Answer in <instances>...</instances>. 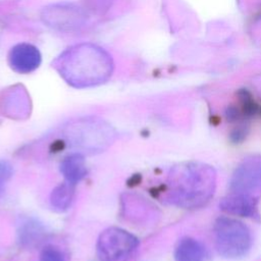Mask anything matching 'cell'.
I'll use <instances>...</instances> for the list:
<instances>
[{"label":"cell","instance_id":"1","mask_svg":"<svg viewBox=\"0 0 261 261\" xmlns=\"http://www.w3.org/2000/svg\"><path fill=\"white\" fill-rule=\"evenodd\" d=\"M169 197L173 204L186 209L204 206L216 188L214 168L202 162H186L172 168L169 178Z\"/></svg>","mask_w":261,"mask_h":261},{"label":"cell","instance_id":"2","mask_svg":"<svg viewBox=\"0 0 261 261\" xmlns=\"http://www.w3.org/2000/svg\"><path fill=\"white\" fill-rule=\"evenodd\" d=\"M216 250L226 259H239L246 256L253 245L250 228L241 220L229 217H218L214 223Z\"/></svg>","mask_w":261,"mask_h":261},{"label":"cell","instance_id":"3","mask_svg":"<svg viewBox=\"0 0 261 261\" xmlns=\"http://www.w3.org/2000/svg\"><path fill=\"white\" fill-rule=\"evenodd\" d=\"M65 137L72 147L94 152L106 148L113 141L114 132L103 121L87 119L68 126Z\"/></svg>","mask_w":261,"mask_h":261},{"label":"cell","instance_id":"4","mask_svg":"<svg viewBox=\"0 0 261 261\" xmlns=\"http://www.w3.org/2000/svg\"><path fill=\"white\" fill-rule=\"evenodd\" d=\"M137 248V238L117 227L104 230L97 243V253L101 261H126Z\"/></svg>","mask_w":261,"mask_h":261},{"label":"cell","instance_id":"5","mask_svg":"<svg viewBox=\"0 0 261 261\" xmlns=\"http://www.w3.org/2000/svg\"><path fill=\"white\" fill-rule=\"evenodd\" d=\"M229 187L232 192L252 194L261 189V155L244 159L234 169Z\"/></svg>","mask_w":261,"mask_h":261},{"label":"cell","instance_id":"6","mask_svg":"<svg viewBox=\"0 0 261 261\" xmlns=\"http://www.w3.org/2000/svg\"><path fill=\"white\" fill-rule=\"evenodd\" d=\"M219 206L224 212L233 216L246 218H257L259 216L257 198L249 193L231 192L222 198Z\"/></svg>","mask_w":261,"mask_h":261},{"label":"cell","instance_id":"7","mask_svg":"<svg viewBox=\"0 0 261 261\" xmlns=\"http://www.w3.org/2000/svg\"><path fill=\"white\" fill-rule=\"evenodd\" d=\"M9 64L18 73H30L37 69L41 63V54L32 44L21 43L15 45L9 52Z\"/></svg>","mask_w":261,"mask_h":261},{"label":"cell","instance_id":"8","mask_svg":"<svg viewBox=\"0 0 261 261\" xmlns=\"http://www.w3.org/2000/svg\"><path fill=\"white\" fill-rule=\"evenodd\" d=\"M174 260L209 261V252L200 241L193 238H184L175 247Z\"/></svg>","mask_w":261,"mask_h":261},{"label":"cell","instance_id":"9","mask_svg":"<svg viewBox=\"0 0 261 261\" xmlns=\"http://www.w3.org/2000/svg\"><path fill=\"white\" fill-rule=\"evenodd\" d=\"M60 170L65 177V181L75 185L87 174V167L84 157L80 153L68 155L62 160Z\"/></svg>","mask_w":261,"mask_h":261},{"label":"cell","instance_id":"10","mask_svg":"<svg viewBox=\"0 0 261 261\" xmlns=\"http://www.w3.org/2000/svg\"><path fill=\"white\" fill-rule=\"evenodd\" d=\"M74 185L67 181L57 186L51 194V205L58 211H64L69 208L73 199Z\"/></svg>","mask_w":261,"mask_h":261},{"label":"cell","instance_id":"11","mask_svg":"<svg viewBox=\"0 0 261 261\" xmlns=\"http://www.w3.org/2000/svg\"><path fill=\"white\" fill-rule=\"evenodd\" d=\"M39 261H65V258L58 249L48 247L41 253Z\"/></svg>","mask_w":261,"mask_h":261},{"label":"cell","instance_id":"12","mask_svg":"<svg viewBox=\"0 0 261 261\" xmlns=\"http://www.w3.org/2000/svg\"><path fill=\"white\" fill-rule=\"evenodd\" d=\"M12 174V166L8 161H0V193Z\"/></svg>","mask_w":261,"mask_h":261}]
</instances>
